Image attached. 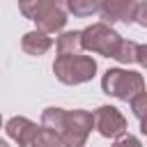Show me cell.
Returning a JSON list of instances; mask_svg holds the SVG:
<instances>
[{"label": "cell", "mask_w": 147, "mask_h": 147, "mask_svg": "<svg viewBox=\"0 0 147 147\" xmlns=\"http://www.w3.org/2000/svg\"><path fill=\"white\" fill-rule=\"evenodd\" d=\"M67 0H39L32 14V21L37 23V30L41 32H60L67 25Z\"/></svg>", "instance_id": "cell-5"}, {"label": "cell", "mask_w": 147, "mask_h": 147, "mask_svg": "<svg viewBox=\"0 0 147 147\" xmlns=\"http://www.w3.org/2000/svg\"><path fill=\"white\" fill-rule=\"evenodd\" d=\"M136 9H138V0H101V18L106 23H131L136 21Z\"/></svg>", "instance_id": "cell-8"}, {"label": "cell", "mask_w": 147, "mask_h": 147, "mask_svg": "<svg viewBox=\"0 0 147 147\" xmlns=\"http://www.w3.org/2000/svg\"><path fill=\"white\" fill-rule=\"evenodd\" d=\"M131 110L140 122V131L147 136V92H142L140 96H136L131 101Z\"/></svg>", "instance_id": "cell-12"}, {"label": "cell", "mask_w": 147, "mask_h": 147, "mask_svg": "<svg viewBox=\"0 0 147 147\" xmlns=\"http://www.w3.org/2000/svg\"><path fill=\"white\" fill-rule=\"evenodd\" d=\"M60 145H62L60 136H57L55 131H51V129H44V126H41V131H39V138H37L34 147H60Z\"/></svg>", "instance_id": "cell-14"}, {"label": "cell", "mask_w": 147, "mask_h": 147, "mask_svg": "<svg viewBox=\"0 0 147 147\" xmlns=\"http://www.w3.org/2000/svg\"><path fill=\"white\" fill-rule=\"evenodd\" d=\"M83 48V32L71 30L57 37V55H74Z\"/></svg>", "instance_id": "cell-10"}, {"label": "cell", "mask_w": 147, "mask_h": 147, "mask_svg": "<svg viewBox=\"0 0 147 147\" xmlns=\"http://www.w3.org/2000/svg\"><path fill=\"white\" fill-rule=\"evenodd\" d=\"M94 129L103 138H122L126 133V119L115 106H99L94 110Z\"/></svg>", "instance_id": "cell-6"}, {"label": "cell", "mask_w": 147, "mask_h": 147, "mask_svg": "<svg viewBox=\"0 0 147 147\" xmlns=\"http://www.w3.org/2000/svg\"><path fill=\"white\" fill-rule=\"evenodd\" d=\"M113 147H142V145H140V140H138L136 136H131V133H124L122 138H117V140L113 142Z\"/></svg>", "instance_id": "cell-15"}, {"label": "cell", "mask_w": 147, "mask_h": 147, "mask_svg": "<svg viewBox=\"0 0 147 147\" xmlns=\"http://www.w3.org/2000/svg\"><path fill=\"white\" fill-rule=\"evenodd\" d=\"M101 87L108 96H115L119 101H133L145 92V78L138 71L126 69H108L101 78Z\"/></svg>", "instance_id": "cell-3"}, {"label": "cell", "mask_w": 147, "mask_h": 147, "mask_svg": "<svg viewBox=\"0 0 147 147\" xmlns=\"http://www.w3.org/2000/svg\"><path fill=\"white\" fill-rule=\"evenodd\" d=\"M53 74L60 83L64 85H80L94 78L96 74V62L90 55H57L53 62Z\"/></svg>", "instance_id": "cell-2"}, {"label": "cell", "mask_w": 147, "mask_h": 147, "mask_svg": "<svg viewBox=\"0 0 147 147\" xmlns=\"http://www.w3.org/2000/svg\"><path fill=\"white\" fill-rule=\"evenodd\" d=\"M138 46H140V44L124 39V41H122V48H119V53H117L115 60L122 62V64H131V62H136V60H138Z\"/></svg>", "instance_id": "cell-13"}, {"label": "cell", "mask_w": 147, "mask_h": 147, "mask_svg": "<svg viewBox=\"0 0 147 147\" xmlns=\"http://www.w3.org/2000/svg\"><path fill=\"white\" fill-rule=\"evenodd\" d=\"M53 46V39L48 37V32H41V30H32V32H25L23 39H21V48L23 53L28 55H44L48 48Z\"/></svg>", "instance_id": "cell-9"}, {"label": "cell", "mask_w": 147, "mask_h": 147, "mask_svg": "<svg viewBox=\"0 0 147 147\" xmlns=\"http://www.w3.org/2000/svg\"><path fill=\"white\" fill-rule=\"evenodd\" d=\"M136 23L147 28V0L145 2H138V9H136Z\"/></svg>", "instance_id": "cell-17"}, {"label": "cell", "mask_w": 147, "mask_h": 147, "mask_svg": "<svg viewBox=\"0 0 147 147\" xmlns=\"http://www.w3.org/2000/svg\"><path fill=\"white\" fill-rule=\"evenodd\" d=\"M67 7L74 16L85 18V16H92L101 9V0H67Z\"/></svg>", "instance_id": "cell-11"}, {"label": "cell", "mask_w": 147, "mask_h": 147, "mask_svg": "<svg viewBox=\"0 0 147 147\" xmlns=\"http://www.w3.org/2000/svg\"><path fill=\"white\" fill-rule=\"evenodd\" d=\"M0 147H9V145H7V142H0Z\"/></svg>", "instance_id": "cell-19"}, {"label": "cell", "mask_w": 147, "mask_h": 147, "mask_svg": "<svg viewBox=\"0 0 147 147\" xmlns=\"http://www.w3.org/2000/svg\"><path fill=\"white\" fill-rule=\"evenodd\" d=\"M41 126L51 129L60 136L64 147H85L87 136L94 126V113L87 110H64V108H46L41 113Z\"/></svg>", "instance_id": "cell-1"}, {"label": "cell", "mask_w": 147, "mask_h": 147, "mask_svg": "<svg viewBox=\"0 0 147 147\" xmlns=\"http://www.w3.org/2000/svg\"><path fill=\"white\" fill-rule=\"evenodd\" d=\"M5 129H7V136L18 147H34V142L39 138V131H41V126H37L34 122H30L28 117H21V115L9 117Z\"/></svg>", "instance_id": "cell-7"}, {"label": "cell", "mask_w": 147, "mask_h": 147, "mask_svg": "<svg viewBox=\"0 0 147 147\" xmlns=\"http://www.w3.org/2000/svg\"><path fill=\"white\" fill-rule=\"evenodd\" d=\"M136 62L147 69V44H140V46H138V60H136Z\"/></svg>", "instance_id": "cell-18"}, {"label": "cell", "mask_w": 147, "mask_h": 147, "mask_svg": "<svg viewBox=\"0 0 147 147\" xmlns=\"http://www.w3.org/2000/svg\"><path fill=\"white\" fill-rule=\"evenodd\" d=\"M80 32H83V48L85 51L99 53L103 57H117L124 39L108 23H92V25H87Z\"/></svg>", "instance_id": "cell-4"}, {"label": "cell", "mask_w": 147, "mask_h": 147, "mask_svg": "<svg viewBox=\"0 0 147 147\" xmlns=\"http://www.w3.org/2000/svg\"><path fill=\"white\" fill-rule=\"evenodd\" d=\"M37 2H39V0H18V9H21V14H23L25 18L32 21V14H34Z\"/></svg>", "instance_id": "cell-16"}]
</instances>
